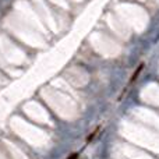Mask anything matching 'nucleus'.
I'll return each instance as SVG.
<instances>
[{
	"instance_id": "nucleus-2",
	"label": "nucleus",
	"mask_w": 159,
	"mask_h": 159,
	"mask_svg": "<svg viewBox=\"0 0 159 159\" xmlns=\"http://www.w3.org/2000/svg\"><path fill=\"white\" fill-rule=\"evenodd\" d=\"M77 158H78V154H74V155H71L69 159H77Z\"/></svg>"
},
{
	"instance_id": "nucleus-1",
	"label": "nucleus",
	"mask_w": 159,
	"mask_h": 159,
	"mask_svg": "<svg viewBox=\"0 0 159 159\" xmlns=\"http://www.w3.org/2000/svg\"><path fill=\"white\" fill-rule=\"evenodd\" d=\"M143 67H144V64H140V67H137V70L134 71V74H133V77H131V80H130V82L129 84H133V81H134L135 78H137V75L141 73V70H143Z\"/></svg>"
}]
</instances>
